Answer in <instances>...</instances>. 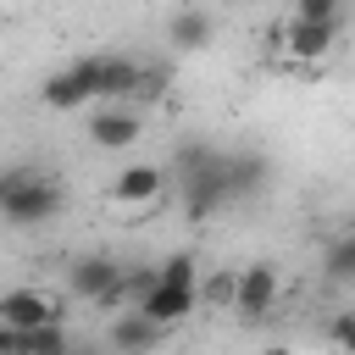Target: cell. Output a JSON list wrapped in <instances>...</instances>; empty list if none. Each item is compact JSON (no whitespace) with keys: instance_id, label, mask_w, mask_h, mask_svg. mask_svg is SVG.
Returning a JSON list of instances; mask_svg holds the SVG:
<instances>
[{"instance_id":"obj_1","label":"cell","mask_w":355,"mask_h":355,"mask_svg":"<svg viewBox=\"0 0 355 355\" xmlns=\"http://www.w3.org/2000/svg\"><path fill=\"white\" fill-rule=\"evenodd\" d=\"M161 83H166L161 67H144V61H128V55H83V61L61 67L55 78H44L39 100H44L50 111H83V105H94V100H122V105H133V100H155Z\"/></svg>"},{"instance_id":"obj_2","label":"cell","mask_w":355,"mask_h":355,"mask_svg":"<svg viewBox=\"0 0 355 355\" xmlns=\"http://www.w3.org/2000/svg\"><path fill=\"white\" fill-rule=\"evenodd\" d=\"M61 200H67V189H61L50 172H28V166L0 172V222H11V227H39V222H50V216L61 211Z\"/></svg>"},{"instance_id":"obj_3","label":"cell","mask_w":355,"mask_h":355,"mask_svg":"<svg viewBox=\"0 0 355 355\" xmlns=\"http://www.w3.org/2000/svg\"><path fill=\"white\" fill-rule=\"evenodd\" d=\"M178 194H183V216L189 222H205L211 211L227 205V178H222V150H211L200 166L178 172Z\"/></svg>"},{"instance_id":"obj_4","label":"cell","mask_w":355,"mask_h":355,"mask_svg":"<svg viewBox=\"0 0 355 355\" xmlns=\"http://www.w3.org/2000/svg\"><path fill=\"white\" fill-rule=\"evenodd\" d=\"M272 305H277V266H266V261L239 266V272H233V305H227V311H233L244 327H255Z\"/></svg>"},{"instance_id":"obj_5","label":"cell","mask_w":355,"mask_h":355,"mask_svg":"<svg viewBox=\"0 0 355 355\" xmlns=\"http://www.w3.org/2000/svg\"><path fill=\"white\" fill-rule=\"evenodd\" d=\"M133 311L144 316V322H155V327H178V322H189L194 311H200V300H194V283H166V277H155L139 300H133Z\"/></svg>"},{"instance_id":"obj_6","label":"cell","mask_w":355,"mask_h":355,"mask_svg":"<svg viewBox=\"0 0 355 355\" xmlns=\"http://www.w3.org/2000/svg\"><path fill=\"white\" fill-rule=\"evenodd\" d=\"M144 133V116L122 100H105L100 111H89V144L94 150H133Z\"/></svg>"},{"instance_id":"obj_7","label":"cell","mask_w":355,"mask_h":355,"mask_svg":"<svg viewBox=\"0 0 355 355\" xmlns=\"http://www.w3.org/2000/svg\"><path fill=\"white\" fill-rule=\"evenodd\" d=\"M161 189H166V172L155 166V161H133V166H122L116 178H111V205H122V211H144V205H155L161 200Z\"/></svg>"},{"instance_id":"obj_8","label":"cell","mask_w":355,"mask_h":355,"mask_svg":"<svg viewBox=\"0 0 355 355\" xmlns=\"http://www.w3.org/2000/svg\"><path fill=\"white\" fill-rule=\"evenodd\" d=\"M0 322L6 327H44V322H67V311L44 294V288H6L0 294Z\"/></svg>"},{"instance_id":"obj_9","label":"cell","mask_w":355,"mask_h":355,"mask_svg":"<svg viewBox=\"0 0 355 355\" xmlns=\"http://www.w3.org/2000/svg\"><path fill=\"white\" fill-rule=\"evenodd\" d=\"M338 28H344V22L288 17V28H283V50H288L294 61H327V55H333V44H338Z\"/></svg>"},{"instance_id":"obj_10","label":"cell","mask_w":355,"mask_h":355,"mask_svg":"<svg viewBox=\"0 0 355 355\" xmlns=\"http://www.w3.org/2000/svg\"><path fill=\"white\" fill-rule=\"evenodd\" d=\"M116 277H122V266H116L111 255H83V261H72V272H67V288H72V300H89V305H100V300L116 288Z\"/></svg>"},{"instance_id":"obj_11","label":"cell","mask_w":355,"mask_h":355,"mask_svg":"<svg viewBox=\"0 0 355 355\" xmlns=\"http://www.w3.org/2000/svg\"><path fill=\"white\" fill-rule=\"evenodd\" d=\"M161 338H166V327L144 322L139 311H122V316L111 322V349H116V355H150Z\"/></svg>"},{"instance_id":"obj_12","label":"cell","mask_w":355,"mask_h":355,"mask_svg":"<svg viewBox=\"0 0 355 355\" xmlns=\"http://www.w3.org/2000/svg\"><path fill=\"white\" fill-rule=\"evenodd\" d=\"M222 178H227V200H244L266 183V161L261 155H222Z\"/></svg>"},{"instance_id":"obj_13","label":"cell","mask_w":355,"mask_h":355,"mask_svg":"<svg viewBox=\"0 0 355 355\" xmlns=\"http://www.w3.org/2000/svg\"><path fill=\"white\" fill-rule=\"evenodd\" d=\"M166 33H172V44H178V50H205V44H211V33H216V22H211V11H194V6H189V11H178V17H172V28H166Z\"/></svg>"},{"instance_id":"obj_14","label":"cell","mask_w":355,"mask_h":355,"mask_svg":"<svg viewBox=\"0 0 355 355\" xmlns=\"http://www.w3.org/2000/svg\"><path fill=\"white\" fill-rule=\"evenodd\" d=\"M322 266H327V283H355V233H338L327 244Z\"/></svg>"},{"instance_id":"obj_15","label":"cell","mask_w":355,"mask_h":355,"mask_svg":"<svg viewBox=\"0 0 355 355\" xmlns=\"http://www.w3.org/2000/svg\"><path fill=\"white\" fill-rule=\"evenodd\" d=\"M28 355H72L67 322H44V327H28Z\"/></svg>"},{"instance_id":"obj_16","label":"cell","mask_w":355,"mask_h":355,"mask_svg":"<svg viewBox=\"0 0 355 355\" xmlns=\"http://www.w3.org/2000/svg\"><path fill=\"white\" fill-rule=\"evenodd\" d=\"M194 300L211 305V311H227L233 305V272H211L205 283H194Z\"/></svg>"},{"instance_id":"obj_17","label":"cell","mask_w":355,"mask_h":355,"mask_svg":"<svg viewBox=\"0 0 355 355\" xmlns=\"http://www.w3.org/2000/svg\"><path fill=\"white\" fill-rule=\"evenodd\" d=\"M294 17H311V22H344V0H294Z\"/></svg>"},{"instance_id":"obj_18","label":"cell","mask_w":355,"mask_h":355,"mask_svg":"<svg viewBox=\"0 0 355 355\" xmlns=\"http://www.w3.org/2000/svg\"><path fill=\"white\" fill-rule=\"evenodd\" d=\"M327 338H333L338 349H355V311H333V322H327Z\"/></svg>"},{"instance_id":"obj_19","label":"cell","mask_w":355,"mask_h":355,"mask_svg":"<svg viewBox=\"0 0 355 355\" xmlns=\"http://www.w3.org/2000/svg\"><path fill=\"white\" fill-rule=\"evenodd\" d=\"M0 355H28V333H22V327H6V322H0Z\"/></svg>"},{"instance_id":"obj_20","label":"cell","mask_w":355,"mask_h":355,"mask_svg":"<svg viewBox=\"0 0 355 355\" xmlns=\"http://www.w3.org/2000/svg\"><path fill=\"white\" fill-rule=\"evenodd\" d=\"M266 355H294V349H288V344H272V349H266Z\"/></svg>"}]
</instances>
